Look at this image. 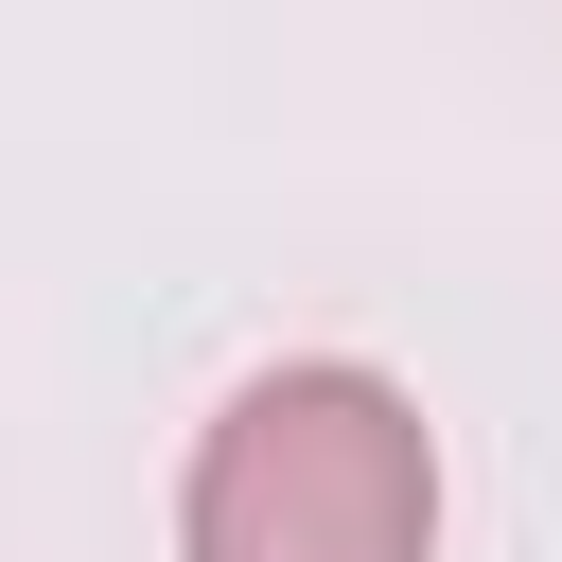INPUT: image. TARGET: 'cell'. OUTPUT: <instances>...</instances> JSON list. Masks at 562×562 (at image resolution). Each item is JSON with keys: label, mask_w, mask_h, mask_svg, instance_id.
<instances>
[{"label": "cell", "mask_w": 562, "mask_h": 562, "mask_svg": "<svg viewBox=\"0 0 562 562\" xmlns=\"http://www.w3.org/2000/svg\"><path fill=\"white\" fill-rule=\"evenodd\" d=\"M176 562H439V422L369 351H281L193 422Z\"/></svg>", "instance_id": "1"}]
</instances>
